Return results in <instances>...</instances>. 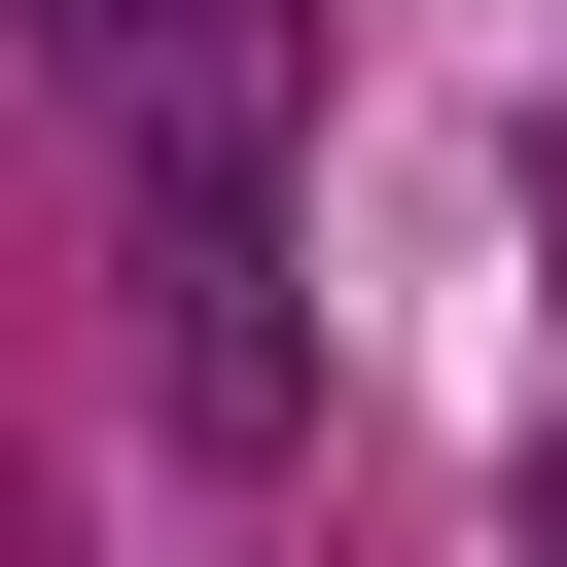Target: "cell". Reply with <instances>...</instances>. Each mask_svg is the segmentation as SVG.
Returning a JSON list of instances; mask_svg holds the SVG:
<instances>
[{
  "mask_svg": "<svg viewBox=\"0 0 567 567\" xmlns=\"http://www.w3.org/2000/svg\"><path fill=\"white\" fill-rule=\"evenodd\" d=\"M142 390H177L213 461H284V425H319V319H284V142H177V177H142Z\"/></svg>",
  "mask_w": 567,
  "mask_h": 567,
  "instance_id": "1",
  "label": "cell"
},
{
  "mask_svg": "<svg viewBox=\"0 0 567 567\" xmlns=\"http://www.w3.org/2000/svg\"><path fill=\"white\" fill-rule=\"evenodd\" d=\"M35 35H71V106H106L142 177H177V142H284V0H35Z\"/></svg>",
  "mask_w": 567,
  "mask_h": 567,
  "instance_id": "2",
  "label": "cell"
},
{
  "mask_svg": "<svg viewBox=\"0 0 567 567\" xmlns=\"http://www.w3.org/2000/svg\"><path fill=\"white\" fill-rule=\"evenodd\" d=\"M496 567H567V461H532V496H496Z\"/></svg>",
  "mask_w": 567,
  "mask_h": 567,
  "instance_id": "3",
  "label": "cell"
}]
</instances>
